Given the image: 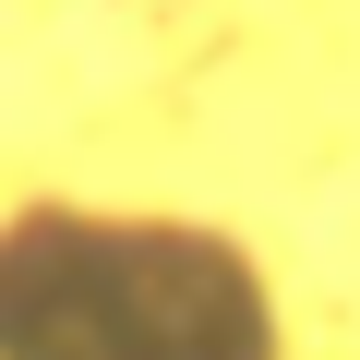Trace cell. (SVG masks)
<instances>
[{"instance_id": "1", "label": "cell", "mask_w": 360, "mask_h": 360, "mask_svg": "<svg viewBox=\"0 0 360 360\" xmlns=\"http://www.w3.org/2000/svg\"><path fill=\"white\" fill-rule=\"evenodd\" d=\"M0 360H276V300L193 217L25 205L0 217Z\"/></svg>"}]
</instances>
